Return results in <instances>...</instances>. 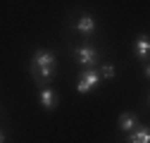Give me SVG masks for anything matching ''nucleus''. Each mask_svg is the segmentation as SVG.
Segmentation results:
<instances>
[{"instance_id": "9d476101", "label": "nucleus", "mask_w": 150, "mask_h": 143, "mask_svg": "<svg viewBox=\"0 0 150 143\" xmlns=\"http://www.w3.org/2000/svg\"><path fill=\"white\" fill-rule=\"evenodd\" d=\"M0 143H5V134H3V129H0Z\"/></svg>"}, {"instance_id": "f03ea898", "label": "nucleus", "mask_w": 150, "mask_h": 143, "mask_svg": "<svg viewBox=\"0 0 150 143\" xmlns=\"http://www.w3.org/2000/svg\"><path fill=\"white\" fill-rule=\"evenodd\" d=\"M100 81V74H98V69H86L83 74L79 76V81H76V91L79 93H88L93 86H96Z\"/></svg>"}, {"instance_id": "0eeeda50", "label": "nucleus", "mask_w": 150, "mask_h": 143, "mask_svg": "<svg viewBox=\"0 0 150 143\" xmlns=\"http://www.w3.org/2000/svg\"><path fill=\"white\" fill-rule=\"evenodd\" d=\"M38 100H41V105L45 107V110H52V107H55V100H57V98H55V91H52V88L43 86V88H41V93H38Z\"/></svg>"}, {"instance_id": "7ed1b4c3", "label": "nucleus", "mask_w": 150, "mask_h": 143, "mask_svg": "<svg viewBox=\"0 0 150 143\" xmlns=\"http://www.w3.org/2000/svg\"><path fill=\"white\" fill-rule=\"evenodd\" d=\"M74 60H76L79 64H83V67H91L93 62L98 60V50L93 45H81V48L74 50Z\"/></svg>"}, {"instance_id": "6e6552de", "label": "nucleus", "mask_w": 150, "mask_h": 143, "mask_svg": "<svg viewBox=\"0 0 150 143\" xmlns=\"http://www.w3.org/2000/svg\"><path fill=\"white\" fill-rule=\"evenodd\" d=\"M148 50H150L148 36H138V38H136V43H134V52H136V57H141V60H148Z\"/></svg>"}, {"instance_id": "1a4fd4ad", "label": "nucleus", "mask_w": 150, "mask_h": 143, "mask_svg": "<svg viewBox=\"0 0 150 143\" xmlns=\"http://www.w3.org/2000/svg\"><path fill=\"white\" fill-rule=\"evenodd\" d=\"M98 74H100L103 79H112V76H115V67H112V64H103Z\"/></svg>"}, {"instance_id": "39448f33", "label": "nucleus", "mask_w": 150, "mask_h": 143, "mask_svg": "<svg viewBox=\"0 0 150 143\" xmlns=\"http://www.w3.org/2000/svg\"><path fill=\"white\" fill-rule=\"evenodd\" d=\"M136 127H138V117H136L134 112H122V115H119V129H122V131L129 134V131H134Z\"/></svg>"}, {"instance_id": "423d86ee", "label": "nucleus", "mask_w": 150, "mask_h": 143, "mask_svg": "<svg viewBox=\"0 0 150 143\" xmlns=\"http://www.w3.org/2000/svg\"><path fill=\"white\" fill-rule=\"evenodd\" d=\"M129 143H150V131L148 127H136L134 131H129Z\"/></svg>"}, {"instance_id": "f257e3e1", "label": "nucleus", "mask_w": 150, "mask_h": 143, "mask_svg": "<svg viewBox=\"0 0 150 143\" xmlns=\"http://www.w3.org/2000/svg\"><path fill=\"white\" fill-rule=\"evenodd\" d=\"M31 76L41 88L55 79V55L50 50H36L31 57Z\"/></svg>"}, {"instance_id": "20e7f679", "label": "nucleus", "mask_w": 150, "mask_h": 143, "mask_svg": "<svg viewBox=\"0 0 150 143\" xmlns=\"http://www.w3.org/2000/svg\"><path fill=\"white\" fill-rule=\"evenodd\" d=\"M74 26H76V31L83 33V36H91L93 31H96V22H93V17H91V14H81Z\"/></svg>"}]
</instances>
